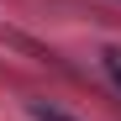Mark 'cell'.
<instances>
[{"label": "cell", "mask_w": 121, "mask_h": 121, "mask_svg": "<svg viewBox=\"0 0 121 121\" xmlns=\"http://www.w3.org/2000/svg\"><path fill=\"white\" fill-rule=\"evenodd\" d=\"M32 116H37V121H74V116H63V111H53L48 100H32Z\"/></svg>", "instance_id": "cell-1"}, {"label": "cell", "mask_w": 121, "mask_h": 121, "mask_svg": "<svg viewBox=\"0 0 121 121\" xmlns=\"http://www.w3.org/2000/svg\"><path fill=\"white\" fill-rule=\"evenodd\" d=\"M105 74L116 79V90H121V48H111V53H105Z\"/></svg>", "instance_id": "cell-2"}]
</instances>
